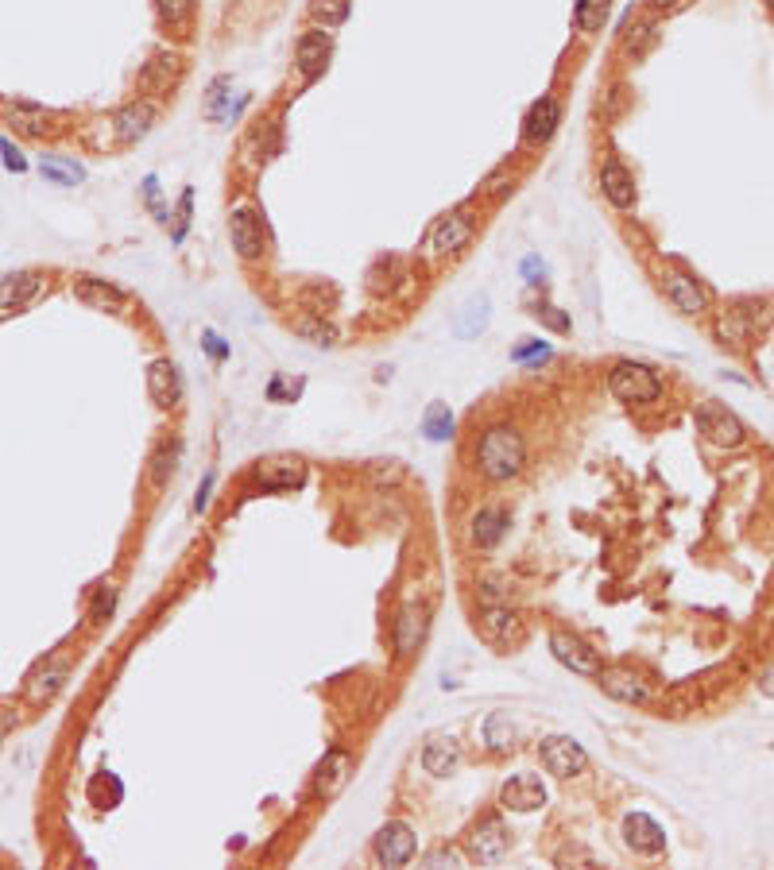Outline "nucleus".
<instances>
[{
	"mask_svg": "<svg viewBox=\"0 0 774 870\" xmlns=\"http://www.w3.org/2000/svg\"><path fill=\"white\" fill-rule=\"evenodd\" d=\"M477 464L480 472L488 480H496V484L515 480L523 472V464H527V441H523V434L515 426H492L488 434L480 437Z\"/></svg>",
	"mask_w": 774,
	"mask_h": 870,
	"instance_id": "nucleus-1",
	"label": "nucleus"
},
{
	"mask_svg": "<svg viewBox=\"0 0 774 870\" xmlns=\"http://www.w3.org/2000/svg\"><path fill=\"white\" fill-rule=\"evenodd\" d=\"M608 391L620 399V403H631V406H647V403H658V395H662V379L651 364H635V360H620L616 368H612V376H608Z\"/></svg>",
	"mask_w": 774,
	"mask_h": 870,
	"instance_id": "nucleus-2",
	"label": "nucleus"
},
{
	"mask_svg": "<svg viewBox=\"0 0 774 870\" xmlns=\"http://www.w3.org/2000/svg\"><path fill=\"white\" fill-rule=\"evenodd\" d=\"M693 422H697V430L705 434V441H713V445H720V449H736V445H744V422L728 410V406H720V403H697V410H693Z\"/></svg>",
	"mask_w": 774,
	"mask_h": 870,
	"instance_id": "nucleus-3",
	"label": "nucleus"
},
{
	"mask_svg": "<svg viewBox=\"0 0 774 870\" xmlns=\"http://www.w3.org/2000/svg\"><path fill=\"white\" fill-rule=\"evenodd\" d=\"M538 758H542L546 774H554V778H577V774L589 766V754L581 751V743L569 739V735H550V739H542V743H538Z\"/></svg>",
	"mask_w": 774,
	"mask_h": 870,
	"instance_id": "nucleus-4",
	"label": "nucleus"
},
{
	"mask_svg": "<svg viewBox=\"0 0 774 870\" xmlns=\"http://www.w3.org/2000/svg\"><path fill=\"white\" fill-rule=\"evenodd\" d=\"M376 863H384V867H403V863H411L415 859V851H418V840H415V832L407 828V824H387V828H380V836H376Z\"/></svg>",
	"mask_w": 774,
	"mask_h": 870,
	"instance_id": "nucleus-5",
	"label": "nucleus"
},
{
	"mask_svg": "<svg viewBox=\"0 0 774 870\" xmlns=\"http://www.w3.org/2000/svg\"><path fill=\"white\" fill-rule=\"evenodd\" d=\"M229 236H233V248H237L244 260H260L268 252V236L264 225L252 209H233L229 213Z\"/></svg>",
	"mask_w": 774,
	"mask_h": 870,
	"instance_id": "nucleus-6",
	"label": "nucleus"
},
{
	"mask_svg": "<svg viewBox=\"0 0 774 870\" xmlns=\"http://www.w3.org/2000/svg\"><path fill=\"white\" fill-rule=\"evenodd\" d=\"M550 654H554L566 669L581 673V677H596V673H600V658H596V650H589L581 638L569 635V631H554V635H550Z\"/></svg>",
	"mask_w": 774,
	"mask_h": 870,
	"instance_id": "nucleus-7",
	"label": "nucleus"
},
{
	"mask_svg": "<svg viewBox=\"0 0 774 870\" xmlns=\"http://www.w3.org/2000/svg\"><path fill=\"white\" fill-rule=\"evenodd\" d=\"M558 124H562V105H558V97L554 93H542L535 105L527 109V120H523V140L527 144H546L554 132H558Z\"/></svg>",
	"mask_w": 774,
	"mask_h": 870,
	"instance_id": "nucleus-8",
	"label": "nucleus"
},
{
	"mask_svg": "<svg viewBox=\"0 0 774 870\" xmlns=\"http://www.w3.org/2000/svg\"><path fill=\"white\" fill-rule=\"evenodd\" d=\"M329 55H333V39H329V31H306L295 47V62H298V70H302V78L314 82V78L329 66Z\"/></svg>",
	"mask_w": 774,
	"mask_h": 870,
	"instance_id": "nucleus-9",
	"label": "nucleus"
},
{
	"mask_svg": "<svg viewBox=\"0 0 774 870\" xmlns=\"http://www.w3.org/2000/svg\"><path fill=\"white\" fill-rule=\"evenodd\" d=\"M662 287H666V294H670V302L682 310V314H689V318H697V314H705V306H709V298H705V290L697 287V279H689L685 271H678V267H670L666 275H662Z\"/></svg>",
	"mask_w": 774,
	"mask_h": 870,
	"instance_id": "nucleus-10",
	"label": "nucleus"
},
{
	"mask_svg": "<svg viewBox=\"0 0 774 870\" xmlns=\"http://www.w3.org/2000/svg\"><path fill=\"white\" fill-rule=\"evenodd\" d=\"M624 840L635 855H662V851H666L662 828H658L651 816H643V812H627L624 816Z\"/></svg>",
	"mask_w": 774,
	"mask_h": 870,
	"instance_id": "nucleus-11",
	"label": "nucleus"
},
{
	"mask_svg": "<svg viewBox=\"0 0 774 870\" xmlns=\"http://www.w3.org/2000/svg\"><path fill=\"white\" fill-rule=\"evenodd\" d=\"M74 298L86 302L90 310H113V314H124V310H128L124 290L109 287L105 279H93V275H78V279H74Z\"/></svg>",
	"mask_w": 774,
	"mask_h": 870,
	"instance_id": "nucleus-12",
	"label": "nucleus"
},
{
	"mask_svg": "<svg viewBox=\"0 0 774 870\" xmlns=\"http://www.w3.org/2000/svg\"><path fill=\"white\" fill-rule=\"evenodd\" d=\"M306 476V468L298 457H271V461H260L256 468V484L264 492H287V488H298Z\"/></svg>",
	"mask_w": 774,
	"mask_h": 870,
	"instance_id": "nucleus-13",
	"label": "nucleus"
},
{
	"mask_svg": "<svg viewBox=\"0 0 774 870\" xmlns=\"http://www.w3.org/2000/svg\"><path fill=\"white\" fill-rule=\"evenodd\" d=\"M500 801H504V809L535 812V809H542V805H546V785H542V778H538V774H515V778L504 785Z\"/></svg>",
	"mask_w": 774,
	"mask_h": 870,
	"instance_id": "nucleus-14",
	"label": "nucleus"
},
{
	"mask_svg": "<svg viewBox=\"0 0 774 870\" xmlns=\"http://www.w3.org/2000/svg\"><path fill=\"white\" fill-rule=\"evenodd\" d=\"M600 190L616 209H635V178L620 159H604L600 167Z\"/></svg>",
	"mask_w": 774,
	"mask_h": 870,
	"instance_id": "nucleus-15",
	"label": "nucleus"
},
{
	"mask_svg": "<svg viewBox=\"0 0 774 870\" xmlns=\"http://www.w3.org/2000/svg\"><path fill=\"white\" fill-rule=\"evenodd\" d=\"M469 240H473V217H469V213H453L446 221H438L434 232H430V248H434L438 256L461 252Z\"/></svg>",
	"mask_w": 774,
	"mask_h": 870,
	"instance_id": "nucleus-16",
	"label": "nucleus"
},
{
	"mask_svg": "<svg viewBox=\"0 0 774 870\" xmlns=\"http://www.w3.org/2000/svg\"><path fill=\"white\" fill-rule=\"evenodd\" d=\"M43 279L35 271H12L0 279V314H12V310H24L31 298L39 294Z\"/></svg>",
	"mask_w": 774,
	"mask_h": 870,
	"instance_id": "nucleus-17",
	"label": "nucleus"
},
{
	"mask_svg": "<svg viewBox=\"0 0 774 870\" xmlns=\"http://www.w3.org/2000/svg\"><path fill=\"white\" fill-rule=\"evenodd\" d=\"M151 120H155V109H151V105H128V109L113 113V120H109V132L117 136L120 147H132L136 140H140V136H148Z\"/></svg>",
	"mask_w": 774,
	"mask_h": 870,
	"instance_id": "nucleus-18",
	"label": "nucleus"
},
{
	"mask_svg": "<svg viewBox=\"0 0 774 870\" xmlns=\"http://www.w3.org/2000/svg\"><path fill=\"white\" fill-rule=\"evenodd\" d=\"M349 770H353V762H349V754L345 751H329L322 758V766H318V782H314V793L329 801V797H337L345 785H349Z\"/></svg>",
	"mask_w": 774,
	"mask_h": 870,
	"instance_id": "nucleus-19",
	"label": "nucleus"
},
{
	"mask_svg": "<svg viewBox=\"0 0 774 870\" xmlns=\"http://www.w3.org/2000/svg\"><path fill=\"white\" fill-rule=\"evenodd\" d=\"M507 832L500 820H484L477 832H473V855H477L484 867H496V863H504L507 855Z\"/></svg>",
	"mask_w": 774,
	"mask_h": 870,
	"instance_id": "nucleus-20",
	"label": "nucleus"
},
{
	"mask_svg": "<svg viewBox=\"0 0 774 870\" xmlns=\"http://www.w3.org/2000/svg\"><path fill=\"white\" fill-rule=\"evenodd\" d=\"M457 762H461V743H457L453 735H434V739L426 743V751H422V766H426V774H434V778L453 774Z\"/></svg>",
	"mask_w": 774,
	"mask_h": 870,
	"instance_id": "nucleus-21",
	"label": "nucleus"
},
{
	"mask_svg": "<svg viewBox=\"0 0 774 870\" xmlns=\"http://www.w3.org/2000/svg\"><path fill=\"white\" fill-rule=\"evenodd\" d=\"M148 391L155 406H175L179 403V368L171 360H155L148 368Z\"/></svg>",
	"mask_w": 774,
	"mask_h": 870,
	"instance_id": "nucleus-22",
	"label": "nucleus"
},
{
	"mask_svg": "<svg viewBox=\"0 0 774 870\" xmlns=\"http://www.w3.org/2000/svg\"><path fill=\"white\" fill-rule=\"evenodd\" d=\"M426 635V611L415 608V604H407V608L399 611V619H395V650L399 654H411L418 642Z\"/></svg>",
	"mask_w": 774,
	"mask_h": 870,
	"instance_id": "nucleus-23",
	"label": "nucleus"
},
{
	"mask_svg": "<svg viewBox=\"0 0 774 870\" xmlns=\"http://www.w3.org/2000/svg\"><path fill=\"white\" fill-rule=\"evenodd\" d=\"M600 677V689L608 696H616V700H624V704H643L647 700V685L639 681V677H631V673H620V669H600L596 673Z\"/></svg>",
	"mask_w": 774,
	"mask_h": 870,
	"instance_id": "nucleus-24",
	"label": "nucleus"
},
{
	"mask_svg": "<svg viewBox=\"0 0 774 870\" xmlns=\"http://www.w3.org/2000/svg\"><path fill=\"white\" fill-rule=\"evenodd\" d=\"M504 526H507L504 511L484 507V511L473 515V530H469V538H473V546H480V550H492V546L504 538Z\"/></svg>",
	"mask_w": 774,
	"mask_h": 870,
	"instance_id": "nucleus-25",
	"label": "nucleus"
},
{
	"mask_svg": "<svg viewBox=\"0 0 774 870\" xmlns=\"http://www.w3.org/2000/svg\"><path fill=\"white\" fill-rule=\"evenodd\" d=\"M39 171H43V178H51L55 186H78V182L86 178V171H82L74 159H62V155H43V159H39Z\"/></svg>",
	"mask_w": 774,
	"mask_h": 870,
	"instance_id": "nucleus-26",
	"label": "nucleus"
},
{
	"mask_svg": "<svg viewBox=\"0 0 774 870\" xmlns=\"http://www.w3.org/2000/svg\"><path fill=\"white\" fill-rule=\"evenodd\" d=\"M608 8H612V0H577V8H573V24H577V31H585V35L600 31L604 28V20H608Z\"/></svg>",
	"mask_w": 774,
	"mask_h": 870,
	"instance_id": "nucleus-27",
	"label": "nucleus"
},
{
	"mask_svg": "<svg viewBox=\"0 0 774 870\" xmlns=\"http://www.w3.org/2000/svg\"><path fill=\"white\" fill-rule=\"evenodd\" d=\"M422 434L430 437V441H446V437H453V410H449L446 403L426 406V414H422Z\"/></svg>",
	"mask_w": 774,
	"mask_h": 870,
	"instance_id": "nucleus-28",
	"label": "nucleus"
},
{
	"mask_svg": "<svg viewBox=\"0 0 774 870\" xmlns=\"http://www.w3.org/2000/svg\"><path fill=\"white\" fill-rule=\"evenodd\" d=\"M484 325H488V298L480 294V298H469V302H465V310H461V318H457V337H477Z\"/></svg>",
	"mask_w": 774,
	"mask_h": 870,
	"instance_id": "nucleus-29",
	"label": "nucleus"
},
{
	"mask_svg": "<svg viewBox=\"0 0 774 870\" xmlns=\"http://www.w3.org/2000/svg\"><path fill=\"white\" fill-rule=\"evenodd\" d=\"M751 333H755V321H747L744 310L720 314V337H724V345H728V341H732V345H747Z\"/></svg>",
	"mask_w": 774,
	"mask_h": 870,
	"instance_id": "nucleus-30",
	"label": "nucleus"
},
{
	"mask_svg": "<svg viewBox=\"0 0 774 870\" xmlns=\"http://www.w3.org/2000/svg\"><path fill=\"white\" fill-rule=\"evenodd\" d=\"M8 120H12L24 136H47V132H51L47 113H43V109H31V105H16V109H8Z\"/></svg>",
	"mask_w": 774,
	"mask_h": 870,
	"instance_id": "nucleus-31",
	"label": "nucleus"
},
{
	"mask_svg": "<svg viewBox=\"0 0 774 870\" xmlns=\"http://www.w3.org/2000/svg\"><path fill=\"white\" fill-rule=\"evenodd\" d=\"M484 635L492 638V642H500V646H507L511 638H519L523 631H519V623L507 611H484Z\"/></svg>",
	"mask_w": 774,
	"mask_h": 870,
	"instance_id": "nucleus-32",
	"label": "nucleus"
},
{
	"mask_svg": "<svg viewBox=\"0 0 774 870\" xmlns=\"http://www.w3.org/2000/svg\"><path fill=\"white\" fill-rule=\"evenodd\" d=\"M484 735H488V747L496 754H504L515 747V727H511V720H507L504 712H496V716L484 724Z\"/></svg>",
	"mask_w": 774,
	"mask_h": 870,
	"instance_id": "nucleus-33",
	"label": "nucleus"
},
{
	"mask_svg": "<svg viewBox=\"0 0 774 870\" xmlns=\"http://www.w3.org/2000/svg\"><path fill=\"white\" fill-rule=\"evenodd\" d=\"M62 677H66V669L62 666H51V669H43V673H35L31 685H28V696L35 700V704H43L47 696H55L62 689Z\"/></svg>",
	"mask_w": 774,
	"mask_h": 870,
	"instance_id": "nucleus-34",
	"label": "nucleus"
},
{
	"mask_svg": "<svg viewBox=\"0 0 774 870\" xmlns=\"http://www.w3.org/2000/svg\"><path fill=\"white\" fill-rule=\"evenodd\" d=\"M310 16L326 28H341L349 20V0H310Z\"/></svg>",
	"mask_w": 774,
	"mask_h": 870,
	"instance_id": "nucleus-35",
	"label": "nucleus"
},
{
	"mask_svg": "<svg viewBox=\"0 0 774 870\" xmlns=\"http://www.w3.org/2000/svg\"><path fill=\"white\" fill-rule=\"evenodd\" d=\"M155 12L167 28H186L194 16V0H155Z\"/></svg>",
	"mask_w": 774,
	"mask_h": 870,
	"instance_id": "nucleus-36",
	"label": "nucleus"
},
{
	"mask_svg": "<svg viewBox=\"0 0 774 870\" xmlns=\"http://www.w3.org/2000/svg\"><path fill=\"white\" fill-rule=\"evenodd\" d=\"M535 318L542 321L546 329H554V333H569V318L562 314V310H558V306H550V302H546V306H538Z\"/></svg>",
	"mask_w": 774,
	"mask_h": 870,
	"instance_id": "nucleus-37",
	"label": "nucleus"
},
{
	"mask_svg": "<svg viewBox=\"0 0 774 870\" xmlns=\"http://www.w3.org/2000/svg\"><path fill=\"white\" fill-rule=\"evenodd\" d=\"M144 198H148L151 213H155V217L167 225V217H171V213H167V205H163V198H159V178H155V174H148V178H144Z\"/></svg>",
	"mask_w": 774,
	"mask_h": 870,
	"instance_id": "nucleus-38",
	"label": "nucleus"
},
{
	"mask_svg": "<svg viewBox=\"0 0 774 870\" xmlns=\"http://www.w3.org/2000/svg\"><path fill=\"white\" fill-rule=\"evenodd\" d=\"M0 155H4V167H8V171H16V174L28 171V159L20 155V147L12 144V140H4V136H0Z\"/></svg>",
	"mask_w": 774,
	"mask_h": 870,
	"instance_id": "nucleus-39",
	"label": "nucleus"
},
{
	"mask_svg": "<svg viewBox=\"0 0 774 870\" xmlns=\"http://www.w3.org/2000/svg\"><path fill=\"white\" fill-rule=\"evenodd\" d=\"M550 356V345H542V341H535V345H523V348H515L511 352V360L515 364H538V360H546Z\"/></svg>",
	"mask_w": 774,
	"mask_h": 870,
	"instance_id": "nucleus-40",
	"label": "nucleus"
},
{
	"mask_svg": "<svg viewBox=\"0 0 774 870\" xmlns=\"http://www.w3.org/2000/svg\"><path fill=\"white\" fill-rule=\"evenodd\" d=\"M175 453H179V449H163V453L155 457V472H151V476H155V484H163V480H167V472H175Z\"/></svg>",
	"mask_w": 774,
	"mask_h": 870,
	"instance_id": "nucleus-41",
	"label": "nucleus"
},
{
	"mask_svg": "<svg viewBox=\"0 0 774 870\" xmlns=\"http://www.w3.org/2000/svg\"><path fill=\"white\" fill-rule=\"evenodd\" d=\"M190 202H194V194L190 190H182V202H179V229H175V240L186 236V221H190Z\"/></svg>",
	"mask_w": 774,
	"mask_h": 870,
	"instance_id": "nucleus-42",
	"label": "nucleus"
},
{
	"mask_svg": "<svg viewBox=\"0 0 774 870\" xmlns=\"http://www.w3.org/2000/svg\"><path fill=\"white\" fill-rule=\"evenodd\" d=\"M202 345L209 348V356H213V360H225V356H229V345H225L217 333H206V337H202Z\"/></svg>",
	"mask_w": 774,
	"mask_h": 870,
	"instance_id": "nucleus-43",
	"label": "nucleus"
},
{
	"mask_svg": "<svg viewBox=\"0 0 774 870\" xmlns=\"http://www.w3.org/2000/svg\"><path fill=\"white\" fill-rule=\"evenodd\" d=\"M113 588H101V596H97V608H93V619H105V611H113Z\"/></svg>",
	"mask_w": 774,
	"mask_h": 870,
	"instance_id": "nucleus-44",
	"label": "nucleus"
},
{
	"mask_svg": "<svg viewBox=\"0 0 774 870\" xmlns=\"http://www.w3.org/2000/svg\"><path fill=\"white\" fill-rule=\"evenodd\" d=\"M523 275H527V283H542V275H546V267L531 256V260H523Z\"/></svg>",
	"mask_w": 774,
	"mask_h": 870,
	"instance_id": "nucleus-45",
	"label": "nucleus"
},
{
	"mask_svg": "<svg viewBox=\"0 0 774 870\" xmlns=\"http://www.w3.org/2000/svg\"><path fill=\"white\" fill-rule=\"evenodd\" d=\"M209 492H213V476H206V480H202V488H198V499H194V507H198V511H206Z\"/></svg>",
	"mask_w": 774,
	"mask_h": 870,
	"instance_id": "nucleus-46",
	"label": "nucleus"
},
{
	"mask_svg": "<svg viewBox=\"0 0 774 870\" xmlns=\"http://www.w3.org/2000/svg\"><path fill=\"white\" fill-rule=\"evenodd\" d=\"M426 863H430V867H438V863H449V867H457V855H453V851H434V855H430Z\"/></svg>",
	"mask_w": 774,
	"mask_h": 870,
	"instance_id": "nucleus-47",
	"label": "nucleus"
},
{
	"mask_svg": "<svg viewBox=\"0 0 774 870\" xmlns=\"http://www.w3.org/2000/svg\"><path fill=\"white\" fill-rule=\"evenodd\" d=\"M759 693H763V696H774V666L767 669L763 677H759Z\"/></svg>",
	"mask_w": 774,
	"mask_h": 870,
	"instance_id": "nucleus-48",
	"label": "nucleus"
},
{
	"mask_svg": "<svg viewBox=\"0 0 774 870\" xmlns=\"http://www.w3.org/2000/svg\"><path fill=\"white\" fill-rule=\"evenodd\" d=\"M682 0H647V8H655V12H670V8H678Z\"/></svg>",
	"mask_w": 774,
	"mask_h": 870,
	"instance_id": "nucleus-49",
	"label": "nucleus"
},
{
	"mask_svg": "<svg viewBox=\"0 0 774 870\" xmlns=\"http://www.w3.org/2000/svg\"><path fill=\"white\" fill-rule=\"evenodd\" d=\"M767 4H771V12H774V0H767Z\"/></svg>",
	"mask_w": 774,
	"mask_h": 870,
	"instance_id": "nucleus-50",
	"label": "nucleus"
}]
</instances>
